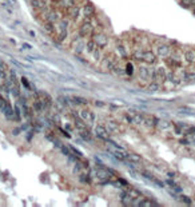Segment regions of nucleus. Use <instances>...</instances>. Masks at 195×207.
Returning a JSON list of instances; mask_svg holds the SVG:
<instances>
[{
    "mask_svg": "<svg viewBox=\"0 0 195 207\" xmlns=\"http://www.w3.org/2000/svg\"><path fill=\"white\" fill-rule=\"evenodd\" d=\"M80 179H82V182H83V183H91V180H90V178H88V177H86V175H83V177L80 178Z\"/></svg>",
    "mask_w": 195,
    "mask_h": 207,
    "instance_id": "79ce46f5",
    "label": "nucleus"
},
{
    "mask_svg": "<svg viewBox=\"0 0 195 207\" xmlns=\"http://www.w3.org/2000/svg\"><path fill=\"white\" fill-rule=\"evenodd\" d=\"M147 89H148V91H150V92H156V91H160V84H159V83H156V82H151V83H148Z\"/></svg>",
    "mask_w": 195,
    "mask_h": 207,
    "instance_id": "c756f323",
    "label": "nucleus"
},
{
    "mask_svg": "<svg viewBox=\"0 0 195 207\" xmlns=\"http://www.w3.org/2000/svg\"><path fill=\"white\" fill-rule=\"evenodd\" d=\"M181 200H182V202H184L186 205H188V206L191 205V199H190V198H187V196H184V195L181 196Z\"/></svg>",
    "mask_w": 195,
    "mask_h": 207,
    "instance_id": "ea45409f",
    "label": "nucleus"
},
{
    "mask_svg": "<svg viewBox=\"0 0 195 207\" xmlns=\"http://www.w3.org/2000/svg\"><path fill=\"white\" fill-rule=\"evenodd\" d=\"M194 3H195V0H181V4L183 5V7H186V8L193 7Z\"/></svg>",
    "mask_w": 195,
    "mask_h": 207,
    "instance_id": "c9c22d12",
    "label": "nucleus"
},
{
    "mask_svg": "<svg viewBox=\"0 0 195 207\" xmlns=\"http://www.w3.org/2000/svg\"><path fill=\"white\" fill-rule=\"evenodd\" d=\"M78 4V0H59L58 3V10L61 12V14L67 15L70 8H72L74 5Z\"/></svg>",
    "mask_w": 195,
    "mask_h": 207,
    "instance_id": "1a4fd4ad",
    "label": "nucleus"
},
{
    "mask_svg": "<svg viewBox=\"0 0 195 207\" xmlns=\"http://www.w3.org/2000/svg\"><path fill=\"white\" fill-rule=\"evenodd\" d=\"M98 48V45H96V43L94 42L92 39H88L87 42H86V48H84V51H87L90 55L92 54V52L95 51V49Z\"/></svg>",
    "mask_w": 195,
    "mask_h": 207,
    "instance_id": "393cba45",
    "label": "nucleus"
},
{
    "mask_svg": "<svg viewBox=\"0 0 195 207\" xmlns=\"http://www.w3.org/2000/svg\"><path fill=\"white\" fill-rule=\"evenodd\" d=\"M79 134H80V136L84 139V140L94 142V139H92V135H91V132H90V130H86V131H79Z\"/></svg>",
    "mask_w": 195,
    "mask_h": 207,
    "instance_id": "2f4dec72",
    "label": "nucleus"
},
{
    "mask_svg": "<svg viewBox=\"0 0 195 207\" xmlns=\"http://www.w3.org/2000/svg\"><path fill=\"white\" fill-rule=\"evenodd\" d=\"M183 59L187 64H195V49H186L183 52Z\"/></svg>",
    "mask_w": 195,
    "mask_h": 207,
    "instance_id": "6ab92c4d",
    "label": "nucleus"
},
{
    "mask_svg": "<svg viewBox=\"0 0 195 207\" xmlns=\"http://www.w3.org/2000/svg\"><path fill=\"white\" fill-rule=\"evenodd\" d=\"M96 177L99 179H102V180H110V179H111V175L108 174L107 171H103V170H98V171H96Z\"/></svg>",
    "mask_w": 195,
    "mask_h": 207,
    "instance_id": "c85d7f7f",
    "label": "nucleus"
},
{
    "mask_svg": "<svg viewBox=\"0 0 195 207\" xmlns=\"http://www.w3.org/2000/svg\"><path fill=\"white\" fill-rule=\"evenodd\" d=\"M112 74H115L118 76H126V70L123 68V66H120L119 61H116L115 64H114L112 67V71H111Z\"/></svg>",
    "mask_w": 195,
    "mask_h": 207,
    "instance_id": "5701e85b",
    "label": "nucleus"
},
{
    "mask_svg": "<svg viewBox=\"0 0 195 207\" xmlns=\"http://www.w3.org/2000/svg\"><path fill=\"white\" fill-rule=\"evenodd\" d=\"M30 3H31V7L36 11L44 10V8H47V5H48L47 0H30Z\"/></svg>",
    "mask_w": 195,
    "mask_h": 207,
    "instance_id": "f3484780",
    "label": "nucleus"
},
{
    "mask_svg": "<svg viewBox=\"0 0 195 207\" xmlns=\"http://www.w3.org/2000/svg\"><path fill=\"white\" fill-rule=\"evenodd\" d=\"M156 120H158V118H155V116H153V115H143V124H146L147 127L155 128Z\"/></svg>",
    "mask_w": 195,
    "mask_h": 207,
    "instance_id": "aec40b11",
    "label": "nucleus"
},
{
    "mask_svg": "<svg viewBox=\"0 0 195 207\" xmlns=\"http://www.w3.org/2000/svg\"><path fill=\"white\" fill-rule=\"evenodd\" d=\"M15 118H16V120H21V116H20V108L19 107H15Z\"/></svg>",
    "mask_w": 195,
    "mask_h": 207,
    "instance_id": "58836bf2",
    "label": "nucleus"
},
{
    "mask_svg": "<svg viewBox=\"0 0 195 207\" xmlns=\"http://www.w3.org/2000/svg\"><path fill=\"white\" fill-rule=\"evenodd\" d=\"M130 115L132 116V119H134L135 123H138V124H143V115L139 112H135V111H130Z\"/></svg>",
    "mask_w": 195,
    "mask_h": 207,
    "instance_id": "a878e982",
    "label": "nucleus"
},
{
    "mask_svg": "<svg viewBox=\"0 0 195 207\" xmlns=\"http://www.w3.org/2000/svg\"><path fill=\"white\" fill-rule=\"evenodd\" d=\"M7 103H8V102L5 100L4 98H3V96H0V111H2V112H3V111H4L5 106H7Z\"/></svg>",
    "mask_w": 195,
    "mask_h": 207,
    "instance_id": "e433bc0d",
    "label": "nucleus"
},
{
    "mask_svg": "<svg viewBox=\"0 0 195 207\" xmlns=\"http://www.w3.org/2000/svg\"><path fill=\"white\" fill-rule=\"evenodd\" d=\"M151 70H153V66L148 67L146 66V63H139V66L137 67V75L138 78L143 82H148L151 79Z\"/></svg>",
    "mask_w": 195,
    "mask_h": 207,
    "instance_id": "6e6552de",
    "label": "nucleus"
},
{
    "mask_svg": "<svg viewBox=\"0 0 195 207\" xmlns=\"http://www.w3.org/2000/svg\"><path fill=\"white\" fill-rule=\"evenodd\" d=\"M158 61V56L153 49H144L143 54V63L148 64V66H155Z\"/></svg>",
    "mask_w": 195,
    "mask_h": 207,
    "instance_id": "9d476101",
    "label": "nucleus"
},
{
    "mask_svg": "<svg viewBox=\"0 0 195 207\" xmlns=\"http://www.w3.org/2000/svg\"><path fill=\"white\" fill-rule=\"evenodd\" d=\"M80 118L84 120L86 123H88V124H94V123H95V119H96V116H95V114L92 112L91 110L84 108V110L80 111Z\"/></svg>",
    "mask_w": 195,
    "mask_h": 207,
    "instance_id": "4468645a",
    "label": "nucleus"
},
{
    "mask_svg": "<svg viewBox=\"0 0 195 207\" xmlns=\"http://www.w3.org/2000/svg\"><path fill=\"white\" fill-rule=\"evenodd\" d=\"M68 148H70V150L71 151H72V154H74V155H76V156H78V158H82V152H80V151L79 150H76V148L75 147H72V146H68Z\"/></svg>",
    "mask_w": 195,
    "mask_h": 207,
    "instance_id": "4c0bfd02",
    "label": "nucleus"
},
{
    "mask_svg": "<svg viewBox=\"0 0 195 207\" xmlns=\"http://www.w3.org/2000/svg\"><path fill=\"white\" fill-rule=\"evenodd\" d=\"M143 54H144V49L138 47L135 51L131 52V59L134 60L135 63H143Z\"/></svg>",
    "mask_w": 195,
    "mask_h": 207,
    "instance_id": "a211bd4d",
    "label": "nucleus"
},
{
    "mask_svg": "<svg viewBox=\"0 0 195 207\" xmlns=\"http://www.w3.org/2000/svg\"><path fill=\"white\" fill-rule=\"evenodd\" d=\"M91 56L94 58V60H102V59H103V54H102V48H100V47H98V48L95 49V51L91 54Z\"/></svg>",
    "mask_w": 195,
    "mask_h": 207,
    "instance_id": "473e14b6",
    "label": "nucleus"
},
{
    "mask_svg": "<svg viewBox=\"0 0 195 207\" xmlns=\"http://www.w3.org/2000/svg\"><path fill=\"white\" fill-rule=\"evenodd\" d=\"M21 82H23V83H24V86H26V88H31V86H30L28 80H27L26 78H23V79H21Z\"/></svg>",
    "mask_w": 195,
    "mask_h": 207,
    "instance_id": "37998d69",
    "label": "nucleus"
},
{
    "mask_svg": "<svg viewBox=\"0 0 195 207\" xmlns=\"http://www.w3.org/2000/svg\"><path fill=\"white\" fill-rule=\"evenodd\" d=\"M90 39H92L95 43H96L98 47H100L102 49L106 48L108 45V42H110V39H108V36L106 33L103 32V31H98V32H92V35L90 36Z\"/></svg>",
    "mask_w": 195,
    "mask_h": 207,
    "instance_id": "39448f33",
    "label": "nucleus"
},
{
    "mask_svg": "<svg viewBox=\"0 0 195 207\" xmlns=\"http://www.w3.org/2000/svg\"><path fill=\"white\" fill-rule=\"evenodd\" d=\"M30 35H31V36H33V38H35V32H33V31H30Z\"/></svg>",
    "mask_w": 195,
    "mask_h": 207,
    "instance_id": "de8ad7c7",
    "label": "nucleus"
},
{
    "mask_svg": "<svg viewBox=\"0 0 195 207\" xmlns=\"http://www.w3.org/2000/svg\"><path fill=\"white\" fill-rule=\"evenodd\" d=\"M94 132H95V135H96L99 139H102V140H106L107 142L108 139H110V131H108L104 126H100V124L95 126Z\"/></svg>",
    "mask_w": 195,
    "mask_h": 207,
    "instance_id": "9b49d317",
    "label": "nucleus"
},
{
    "mask_svg": "<svg viewBox=\"0 0 195 207\" xmlns=\"http://www.w3.org/2000/svg\"><path fill=\"white\" fill-rule=\"evenodd\" d=\"M3 114L5 115V118H7L8 120H16V118H15V110L11 107L10 103H7V106H5L4 111H3Z\"/></svg>",
    "mask_w": 195,
    "mask_h": 207,
    "instance_id": "412c9836",
    "label": "nucleus"
},
{
    "mask_svg": "<svg viewBox=\"0 0 195 207\" xmlns=\"http://www.w3.org/2000/svg\"><path fill=\"white\" fill-rule=\"evenodd\" d=\"M94 28L95 26L92 24V21L90 17H84L83 21L80 23V27H79V31H78V35L82 36V38H90V36L92 35V32H94Z\"/></svg>",
    "mask_w": 195,
    "mask_h": 207,
    "instance_id": "f03ea898",
    "label": "nucleus"
},
{
    "mask_svg": "<svg viewBox=\"0 0 195 207\" xmlns=\"http://www.w3.org/2000/svg\"><path fill=\"white\" fill-rule=\"evenodd\" d=\"M128 44H130V42H124V40H119V42H118V44L115 47L116 58H119V59H122V60H127L130 56H131Z\"/></svg>",
    "mask_w": 195,
    "mask_h": 207,
    "instance_id": "20e7f679",
    "label": "nucleus"
},
{
    "mask_svg": "<svg viewBox=\"0 0 195 207\" xmlns=\"http://www.w3.org/2000/svg\"><path fill=\"white\" fill-rule=\"evenodd\" d=\"M0 79H3V80L7 79V74H5V70H0Z\"/></svg>",
    "mask_w": 195,
    "mask_h": 207,
    "instance_id": "a19ab883",
    "label": "nucleus"
},
{
    "mask_svg": "<svg viewBox=\"0 0 195 207\" xmlns=\"http://www.w3.org/2000/svg\"><path fill=\"white\" fill-rule=\"evenodd\" d=\"M95 104H96L98 107H104V103H102V102H95Z\"/></svg>",
    "mask_w": 195,
    "mask_h": 207,
    "instance_id": "a18cd8bd",
    "label": "nucleus"
},
{
    "mask_svg": "<svg viewBox=\"0 0 195 207\" xmlns=\"http://www.w3.org/2000/svg\"><path fill=\"white\" fill-rule=\"evenodd\" d=\"M166 74L167 70L165 67H153V70H151V80L162 84V83L166 82Z\"/></svg>",
    "mask_w": 195,
    "mask_h": 207,
    "instance_id": "423d86ee",
    "label": "nucleus"
},
{
    "mask_svg": "<svg viewBox=\"0 0 195 207\" xmlns=\"http://www.w3.org/2000/svg\"><path fill=\"white\" fill-rule=\"evenodd\" d=\"M0 70H5V64L3 61H0Z\"/></svg>",
    "mask_w": 195,
    "mask_h": 207,
    "instance_id": "49530a36",
    "label": "nucleus"
},
{
    "mask_svg": "<svg viewBox=\"0 0 195 207\" xmlns=\"http://www.w3.org/2000/svg\"><path fill=\"white\" fill-rule=\"evenodd\" d=\"M96 15V10H95V7L91 4V3H84L82 7V17L84 19V17H92Z\"/></svg>",
    "mask_w": 195,
    "mask_h": 207,
    "instance_id": "ddd939ff",
    "label": "nucleus"
},
{
    "mask_svg": "<svg viewBox=\"0 0 195 207\" xmlns=\"http://www.w3.org/2000/svg\"><path fill=\"white\" fill-rule=\"evenodd\" d=\"M122 203L124 206H134V199H132L127 193H123L122 194Z\"/></svg>",
    "mask_w": 195,
    "mask_h": 207,
    "instance_id": "bb28decb",
    "label": "nucleus"
},
{
    "mask_svg": "<svg viewBox=\"0 0 195 207\" xmlns=\"http://www.w3.org/2000/svg\"><path fill=\"white\" fill-rule=\"evenodd\" d=\"M36 95H38L39 99L42 100V104H43V107H44V110H49V108H51V107H52V98L49 96L47 92L39 91Z\"/></svg>",
    "mask_w": 195,
    "mask_h": 207,
    "instance_id": "f8f14e48",
    "label": "nucleus"
},
{
    "mask_svg": "<svg viewBox=\"0 0 195 207\" xmlns=\"http://www.w3.org/2000/svg\"><path fill=\"white\" fill-rule=\"evenodd\" d=\"M106 128H107L110 132H112V131H116V130H119V124H118V123H115L114 120H108Z\"/></svg>",
    "mask_w": 195,
    "mask_h": 207,
    "instance_id": "7c9ffc66",
    "label": "nucleus"
},
{
    "mask_svg": "<svg viewBox=\"0 0 195 207\" xmlns=\"http://www.w3.org/2000/svg\"><path fill=\"white\" fill-rule=\"evenodd\" d=\"M71 102H72L74 104H78V106H80V104H87L88 103L86 99H83V98H80V96H72V98H71Z\"/></svg>",
    "mask_w": 195,
    "mask_h": 207,
    "instance_id": "72a5a7b5",
    "label": "nucleus"
},
{
    "mask_svg": "<svg viewBox=\"0 0 195 207\" xmlns=\"http://www.w3.org/2000/svg\"><path fill=\"white\" fill-rule=\"evenodd\" d=\"M165 60L171 68H182V64H183V52H181L179 49H175Z\"/></svg>",
    "mask_w": 195,
    "mask_h": 207,
    "instance_id": "f257e3e1",
    "label": "nucleus"
},
{
    "mask_svg": "<svg viewBox=\"0 0 195 207\" xmlns=\"http://www.w3.org/2000/svg\"><path fill=\"white\" fill-rule=\"evenodd\" d=\"M43 110H44V107H43V104H42V100H40L39 96L36 95L35 99H33V103H32V111H35L36 114H40Z\"/></svg>",
    "mask_w": 195,
    "mask_h": 207,
    "instance_id": "4be33fe9",
    "label": "nucleus"
},
{
    "mask_svg": "<svg viewBox=\"0 0 195 207\" xmlns=\"http://www.w3.org/2000/svg\"><path fill=\"white\" fill-rule=\"evenodd\" d=\"M127 194H128V195L131 196L134 200H137V199H139V198L142 196L140 193H139V191H137V190H128V191H127Z\"/></svg>",
    "mask_w": 195,
    "mask_h": 207,
    "instance_id": "f704fd0d",
    "label": "nucleus"
},
{
    "mask_svg": "<svg viewBox=\"0 0 195 207\" xmlns=\"http://www.w3.org/2000/svg\"><path fill=\"white\" fill-rule=\"evenodd\" d=\"M179 143H182V144H188V143H190V142H188L187 139H183V138H182L181 140H179Z\"/></svg>",
    "mask_w": 195,
    "mask_h": 207,
    "instance_id": "c03bdc74",
    "label": "nucleus"
},
{
    "mask_svg": "<svg viewBox=\"0 0 195 207\" xmlns=\"http://www.w3.org/2000/svg\"><path fill=\"white\" fill-rule=\"evenodd\" d=\"M67 15L70 16V19H71V20L76 21L80 16H82V7H79L78 4L74 5L72 8H70V10H68V12H67Z\"/></svg>",
    "mask_w": 195,
    "mask_h": 207,
    "instance_id": "2eb2a0df",
    "label": "nucleus"
},
{
    "mask_svg": "<svg viewBox=\"0 0 195 207\" xmlns=\"http://www.w3.org/2000/svg\"><path fill=\"white\" fill-rule=\"evenodd\" d=\"M84 48H86V39L76 35L72 42H71V49H72V52L76 55H80V54H83Z\"/></svg>",
    "mask_w": 195,
    "mask_h": 207,
    "instance_id": "0eeeda50",
    "label": "nucleus"
},
{
    "mask_svg": "<svg viewBox=\"0 0 195 207\" xmlns=\"http://www.w3.org/2000/svg\"><path fill=\"white\" fill-rule=\"evenodd\" d=\"M174 51H175V48H174V45H171V44L158 43L155 45V54H156L158 59H167Z\"/></svg>",
    "mask_w": 195,
    "mask_h": 207,
    "instance_id": "7ed1b4c3",
    "label": "nucleus"
},
{
    "mask_svg": "<svg viewBox=\"0 0 195 207\" xmlns=\"http://www.w3.org/2000/svg\"><path fill=\"white\" fill-rule=\"evenodd\" d=\"M127 159L130 160L131 163H140L142 162V156L139 154H135V152H131L127 155Z\"/></svg>",
    "mask_w": 195,
    "mask_h": 207,
    "instance_id": "cd10ccee",
    "label": "nucleus"
},
{
    "mask_svg": "<svg viewBox=\"0 0 195 207\" xmlns=\"http://www.w3.org/2000/svg\"><path fill=\"white\" fill-rule=\"evenodd\" d=\"M43 30H44L46 32H47L48 35H51V36H54L55 32H56L55 24L54 23H49V21H44V24H43Z\"/></svg>",
    "mask_w": 195,
    "mask_h": 207,
    "instance_id": "b1692460",
    "label": "nucleus"
},
{
    "mask_svg": "<svg viewBox=\"0 0 195 207\" xmlns=\"http://www.w3.org/2000/svg\"><path fill=\"white\" fill-rule=\"evenodd\" d=\"M172 123L168 122V120H165V119H158L156 120V126L155 128L158 130H162V131H170V130L172 128Z\"/></svg>",
    "mask_w": 195,
    "mask_h": 207,
    "instance_id": "dca6fc26",
    "label": "nucleus"
},
{
    "mask_svg": "<svg viewBox=\"0 0 195 207\" xmlns=\"http://www.w3.org/2000/svg\"><path fill=\"white\" fill-rule=\"evenodd\" d=\"M194 7H195V3H194Z\"/></svg>",
    "mask_w": 195,
    "mask_h": 207,
    "instance_id": "09e8293b",
    "label": "nucleus"
}]
</instances>
